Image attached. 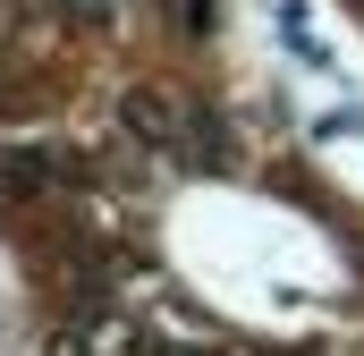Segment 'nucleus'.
<instances>
[{
  "label": "nucleus",
  "mask_w": 364,
  "mask_h": 356,
  "mask_svg": "<svg viewBox=\"0 0 364 356\" xmlns=\"http://www.w3.org/2000/svg\"><path fill=\"white\" fill-rule=\"evenodd\" d=\"M68 9H85V17H102V0H68Z\"/></svg>",
  "instance_id": "f257e3e1"
}]
</instances>
